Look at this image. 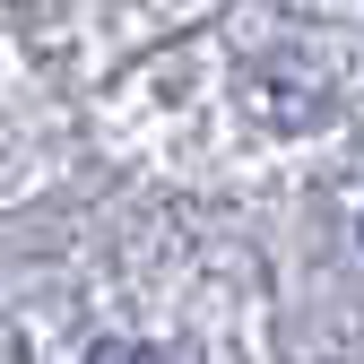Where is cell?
Wrapping results in <instances>:
<instances>
[{
    "label": "cell",
    "mask_w": 364,
    "mask_h": 364,
    "mask_svg": "<svg viewBox=\"0 0 364 364\" xmlns=\"http://www.w3.org/2000/svg\"><path fill=\"white\" fill-rule=\"evenodd\" d=\"M87 364H165V355H156V347H139V338H113V347H96Z\"/></svg>",
    "instance_id": "6da1fadb"
}]
</instances>
